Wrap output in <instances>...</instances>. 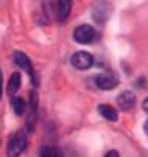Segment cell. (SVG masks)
Returning a JSON list of instances; mask_svg holds the SVG:
<instances>
[{
  "mask_svg": "<svg viewBox=\"0 0 148 157\" xmlns=\"http://www.w3.org/2000/svg\"><path fill=\"white\" fill-rule=\"evenodd\" d=\"M145 132H146V134H148V120H146V121H145Z\"/></svg>",
  "mask_w": 148,
  "mask_h": 157,
  "instance_id": "obj_15",
  "label": "cell"
},
{
  "mask_svg": "<svg viewBox=\"0 0 148 157\" xmlns=\"http://www.w3.org/2000/svg\"><path fill=\"white\" fill-rule=\"evenodd\" d=\"M95 84H97L98 89H101V90H112V89L119 84V78L111 72H104V73H100L95 78Z\"/></svg>",
  "mask_w": 148,
  "mask_h": 157,
  "instance_id": "obj_4",
  "label": "cell"
},
{
  "mask_svg": "<svg viewBox=\"0 0 148 157\" xmlns=\"http://www.w3.org/2000/svg\"><path fill=\"white\" fill-rule=\"evenodd\" d=\"M13 107H14V112L16 115H24L25 114V101L24 98H14L13 100Z\"/></svg>",
  "mask_w": 148,
  "mask_h": 157,
  "instance_id": "obj_10",
  "label": "cell"
},
{
  "mask_svg": "<svg viewBox=\"0 0 148 157\" xmlns=\"http://www.w3.org/2000/svg\"><path fill=\"white\" fill-rule=\"evenodd\" d=\"M104 157H119V152L112 149V151H108L106 154H104Z\"/></svg>",
  "mask_w": 148,
  "mask_h": 157,
  "instance_id": "obj_12",
  "label": "cell"
},
{
  "mask_svg": "<svg viewBox=\"0 0 148 157\" xmlns=\"http://www.w3.org/2000/svg\"><path fill=\"white\" fill-rule=\"evenodd\" d=\"M70 62L78 70H88V69H91L92 64H94V58H92V55H89L86 52H76L72 56Z\"/></svg>",
  "mask_w": 148,
  "mask_h": 157,
  "instance_id": "obj_3",
  "label": "cell"
},
{
  "mask_svg": "<svg viewBox=\"0 0 148 157\" xmlns=\"http://www.w3.org/2000/svg\"><path fill=\"white\" fill-rule=\"evenodd\" d=\"M41 157H61V152L55 148H50V146H45L44 149L41 151Z\"/></svg>",
  "mask_w": 148,
  "mask_h": 157,
  "instance_id": "obj_11",
  "label": "cell"
},
{
  "mask_svg": "<svg viewBox=\"0 0 148 157\" xmlns=\"http://www.w3.org/2000/svg\"><path fill=\"white\" fill-rule=\"evenodd\" d=\"M98 112H100L101 117H104V118L109 120V121H117V118H119L117 110L112 106H109V104H100L98 106Z\"/></svg>",
  "mask_w": 148,
  "mask_h": 157,
  "instance_id": "obj_7",
  "label": "cell"
},
{
  "mask_svg": "<svg viewBox=\"0 0 148 157\" xmlns=\"http://www.w3.org/2000/svg\"><path fill=\"white\" fill-rule=\"evenodd\" d=\"M19 87H20V75L19 73H13L10 81H8V87H6L8 95H14L19 90Z\"/></svg>",
  "mask_w": 148,
  "mask_h": 157,
  "instance_id": "obj_9",
  "label": "cell"
},
{
  "mask_svg": "<svg viewBox=\"0 0 148 157\" xmlns=\"http://www.w3.org/2000/svg\"><path fill=\"white\" fill-rule=\"evenodd\" d=\"M117 103H119V107L123 109V110H130L134 107L136 104V95L130 90H126V92H122L117 98Z\"/></svg>",
  "mask_w": 148,
  "mask_h": 157,
  "instance_id": "obj_6",
  "label": "cell"
},
{
  "mask_svg": "<svg viewBox=\"0 0 148 157\" xmlns=\"http://www.w3.org/2000/svg\"><path fill=\"white\" fill-rule=\"evenodd\" d=\"M143 109H145V112H148V98L143 101Z\"/></svg>",
  "mask_w": 148,
  "mask_h": 157,
  "instance_id": "obj_14",
  "label": "cell"
},
{
  "mask_svg": "<svg viewBox=\"0 0 148 157\" xmlns=\"http://www.w3.org/2000/svg\"><path fill=\"white\" fill-rule=\"evenodd\" d=\"M13 59H14V62L20 67V69H24L31 78L34 76V72H33V65H31V61L28 59V56L27 55H24L22 52H16L14 55H13Z\"/></svg>",
  "mask_w": 148,
  "mask_h": 157,
  "instance_id": "obj_5",
  "label": "cell"
},
{
  "mask_svg": "<svg viewBox=\"0 0 148 157\" xmlns=\"http://www.w3.org/2000/svg\"><path fill=\"white\" fill-rule=\"evenodd\" d=\"M2 89H3V82H2V70H0V98H2Z\"/></svg>",
  "mask_w": 148,
  "mask_h": 157,
  "instance_id": "obj_13",
  "label": "cell"
},
{
  "mask_svg": "<svg viewBox=\"0 0 148 157\" xmlns=\"http://www.w3.org/2000/svg\"><path fill=\"white\" fill-rule=\"evenodd\" d=\"M97 37V31L91 25H80L73 31V39L78 44H91Z\"/></svg>",
  "mask_w": 148,
  "mask_h": 157,
  "instance_id": "obj_2",
  "label": "cell"
},
{
  "mask_svg": "<svg viewBox=\"0 0 148 157\" xmlns=\"http://www.w3.org/2000/svg\"><path fill=\"white\" fill-rule=\"evenodd\" d=\"M27 146V139L24 132H17L8 143V157H19Z\"/></svg>",
  "mask_w": 148,
  "mask_h": 157,
  "instance_id": "obj_1",
  "label": "cell"
},
{
  "mask_svg": "<svg viewBox=\"0 0 148 157\" xmlns=\"http://www.w3.org/2000/svg\"><path fill=\"white\" fill-rule=\"evenodd\" d=\"M72 10V0H59L58 3V17L59 20H66Z\"/></svg>",
  "mask_w": 148,
  "mask_h": 157,
  "instance_id": "obj_8",
  "label": "cell"
}]
</instances>
